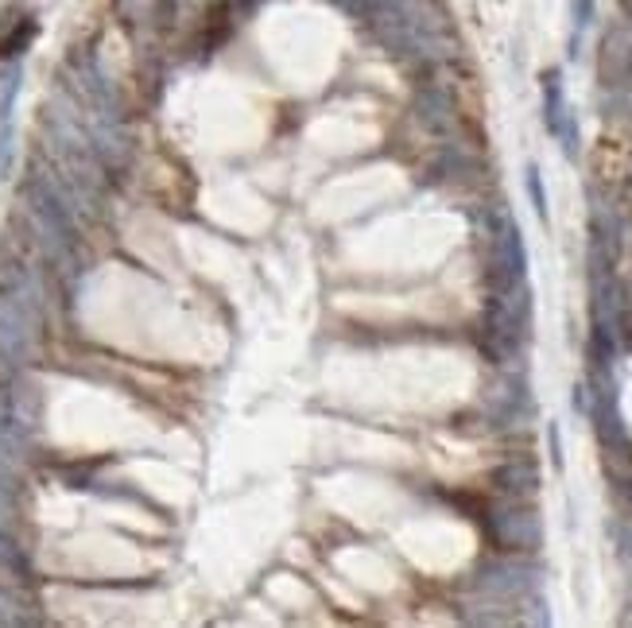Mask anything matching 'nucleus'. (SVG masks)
I'll return each instance as SVG.
<instances>
[{"mask_svg":"<svg viewBox=\"0 0 632 628\" xmlns=\"http://www.w3.org/2000/svg\"><path fill=\"white\" fill-rule=\"evenodd\" d=\"M547 435H551V462H555V470H563V442H559V427L551 423V427H547Z\"/></svg>","mask_w":632,"mask_h":628,"instance_id":"obj_13","label":"nucleus"},{"mask_svg":"<svg viewBox=\"0 0 632 628\" xmlns=\"http://www.w3.org/2000/svg\"><path fill=\"white\" fill-rule=\"evenodd\" d=\"M590 20H594V0H570V24H574V32H570V59H578L582 32L590 28Z\"/></svg>","mask_w":632,"mask_h":628,"instance_id":"obj_7","label":"nucleus"},{"mask_svg":"<svg viewBox=\"0 0 632 628\" xmlns=\"http://www.w3.org/2000/svg\"><path fill=\"white\" fill-rule=\"evenodd\" d=\"M20 94V66H12V74L4 78V90H0V125H12V101Z\"/></svg>","mask_w":632,"mask_h":628,"instance_id":"obj_10","label":"nucleus"},{"mask_svg":"<svg viewBox=\"0 0 632 628\" xmlns=\"http://www.w3.org/2000/svg\"><path fill=\"white\" fill-rule=\"evenodd\" d=\"M524 187H528V194H532V206H536L539 221H547V190H543V179H539L536 163H528V171H524Z\"/></svg>","mask_w":632,"mask_h":628,"instance_id":"obj_9","label":"nucleus"},{"mask_svg":"<svg viewBox=\"0 0 632 628\" xmlns=\"http://www.w3.org/2000/svg\"><path fill=\"white\" fill-rule=\"evenodd\" d=\"M0 566H4V570H24V555H20L16 539L8 535L4 524H0Z\"/></svg>","mask_w":632,"mask_h":628,"instance_id":"obj_11","label":"nucleus"},{"mask_svg":"<svg viewBox=\"0 0 632 628\" xmlns=\"http://www.w3.org/2000/svg\"><path fill=\"white\" fill-rule=\"evenodd\" d=\"M493 485H497L505 497L520 501V497L536 493L539 473H536V466H532V462H508V466H501V470L493 473Z\"/></svg>","mask_w":632,"mask_h":628,"instance_id":"obj_3","label":"nucleus"},{"mask_svg":"<svg viewBox=\"0 0 632 628\" xmlns=\"http://www.w3.org/2000/svg\"><path fill=\"white\" fill-rule=\"evenodd\" d=\"M516 283H528V249L520 225L501 214V225L493 233V291H505Z\"/></svg>","mask_w":632,"mask_h":628,"instance_id":"obj_1","label":"nucleus"},{"mask_svg":"<svg viewBox=\"0 0 632 628\" xmlns=\"http://www.w3.org/2000/svg\"><path fill=\"white\" fill-rule=\"evenodd\" d=\"M555 140L563 144V156L567 159H578V144H582V136H578V117L574 113H563V121H559V128H555Z\"/></svg>","mask_w":632,"mask_h":628,"instance_id":"obj_8","label":"nucleus"},{"mask_svg":"<svg viewBox=\"0 0 632 628\" xmlns=\"http://www.w3.org/2000/svg\"><path fill=\"white\" fill-rule=\"evenodd\" d=\"M489 532H493V543L505 547V551H536L539 539H543V528H539V516L532 508H497L489 516Z\"/></svg>","mask_w":632,"mask_h":628,"instance_id":"obj_2","label":"nucleus"},{"mask_svg":"<svg viewBox=\"0 0 632 628\" xmlns=\"http://www.w3.org/2000/svg\"><path fill=\"white\" fill-rule=\"evenodd\" d=\"M567 94H563V74L559 70H547L543 74V125L547 132L555 136V128L563 121V113H567Z\"/></svg>","mask_w":632,"mask_h":628,"instance_id":"obj_4","label":"nucleus"},{"mask_svg":"<svg viewBox=\"0 0 632 628\" xmlns=\"http://www.w3.org/2000/svg\"><path fill=\"white\" fill-rule=\"evenodd\" d=\"M35 32H39V24H35L32 16H24V20H20L12 32L0 39V59H20V55L32 47Z\"/></svg>","mask_w":632,"mask_h":628,"instance_id":"obj_6","label":"nucleus"},{"mask_svg":"<svg viewBox=\"0 0 632 628\" xmlns=\"http://www.w3.org/2000/svg\"><path fill=\"white\" fill-rule=\"evenodd\" d=\"M419 109H423V121L431 128H439V132H443V128L450 125V117H454V105H450V97H446L443 90H423Z\"/></svg>","mask_w":632,"mask_h":628,"instance_id":"obj_5","label":"nucleus"},{"mask_svg":"<svg viewBox=\"0 0 632 628\" xmlns=\"http://www.w3.org/2000/svg\"><path fill=\"white\" fill-rule=\"evenodd\" d=\"M617 555H621V563L629 566V574H632V528L629 524L617 528Z\"/></svg>","mask_w":632,"mask_h":628,"instance_id":"obj_12","label":"nucleus"}]
</instances>
